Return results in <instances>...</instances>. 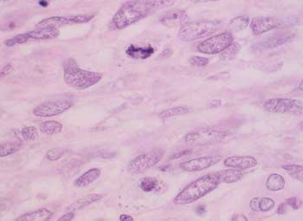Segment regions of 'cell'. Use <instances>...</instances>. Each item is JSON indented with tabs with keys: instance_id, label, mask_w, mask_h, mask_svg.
<instances>
[{
	"instance_id": "18",
	"label": "cell",
	"mask_w": 303,
	"mask_h": 221,
	"mask_svg": "<svg viewBox=\"0 0 303 221\" xmlns=\"http://www.w3.org/2000/svg\"><path fill=\"white\" fill-rule=\"evenodd\" d=\"M100 199H103V195L100 194H89L87 196L81 198V199H77L76 201L74 202L72 204H70L67 208H66V212H76V211L81 210L86 208L87 206L94 203V202L100 201Z\"/></svg>"
},
{
	"instance_id": "9",
	"label": "cell",
	"mask_w": 303,
	"mask_h": 221,
	"mask_svg": "<svg viewBox=\"0 0 303 221\" xmlns=\"http://www.w3.org/2000/svg\"><path fill=\"white\" fill-rule=\"evenodd\" d=\"M164 154L161 149H153L149 152L138 155L128 164V172L132 174H142L159 163Z\"/></svg>"
},
{
	"instance_id": "19",
	"label": "cell",
	"mask_w": 303,
	"mask_h": 221,
	"mask_svg": "<svg viewBox=\"0 0 303 221\" xmlns=\"http://www.w3.org/2000/svg\"><path fill=\"white\" fill-rule=\"evenodd\" d=\"M53 215L51 211L42 208L38 210L34 211L31 213H26L20 216L16 219L17 221H46L49 220Z\"/></svg>"
},
{
	"instance_id": "20",
	"label": "cell",
	"mask_w": 303,
	"mask_h": 221,
	"mask_svg": "<svg viewBox=\"0 0 303 221\" xmlns=\"http://www.w3.org/2000/svg\"><path fill=\"white\" fill-rule=\"evenodd\" d=\"M154 53V49L152 46L148 47H136L134 44H131L126 50V54L134 59H147L150 58Z\"/></svg>"
},
{
	"instance_id": "43",
	"label": "cell",
	"mask_w": 303,
	"mask_h": 221,
	"mask_svg": "<svg viewBox=\"0 0 303 221\" xmlns=\"http://www.w3.org/2000/svg\"><path fill=\"white\" fill-rule=\"evenodd\" d=\"M120 221H134V218L131 216L127 215V214H122L120 216Z\"/></svg>"
},
{
	"instance_id": "24",
	"label": "cell",
	"mask_w": 303,
	"mask_h": 221,
	"mask_svg": "<svg viewBox=\"0 0 303 221\" xmlns=\"http://www.w3.org/2000/svg\"><path fill=\"white\" fill-rule=\"evenodd\" d=\"M250 24V19L249 16H238L234 17L229 23V28L231 31H240L245 30Z\"/></svg>"
},
{
	"instance_id": "15",
	"label": "cell",
	"mask_w": 303,
	"mask_h": 221,
	"mask_svg": "<svg viewBox=\"0 0 303 221\" xmlns=\"http://www.w3.org/2000/svg\"><path fill=\"white\" fill-rule=\"evenodd\" d=\"M225 166L227 168L245 170L257 166V160L252 156H231L224 160Z\"/></svg>"
},
{
	"instance_id": "22",
	"label": "cell",
	"mask_w": 303,
	"mask_h": 221,
	"mask_svg": "<svg viewBox=\"0 0 303 221\" xmlns=\"http://www.w3.org/2000/svg\"><path fill=\"white\" fill-rule=\"evenodd\" d=\"M285 185H286V182H285V180H284V177L281 176V174H270V176L268 177L267 180H266V188L269 190L272 191V192L282 190L285 188Z\"/></svg>"
},
{
	"instance_id": "2",
	"label": "cell",
	"mask_w": 303,
	"mask_h": 221,
	"mask_svg": "<svg viewBox=\"0 0 303 221\" xmlns=\"http://www.w3.org/2000/svg\"><path fill=\"white\" fill-rule=\"evenodd\" d=\"M220 180L217 174H206L190 183L175 197L176 205L191 204L206 196L219 186Z\"/></svg>"
},
{
	"instance_id": "41",
	"label": "cell",
	"mask_w": 303,
	"mask_h": 221,
	"mask_svg": "<svg viewBox=\"0 0 303 221\" xmlns=\"http://www.w3.org/2000/svg\"><path fill=\"white\" fill-rule=\"evenodd\" d=\"M191 3H207V2H216L221 0H188Z\"/></svg>"
},
{
	"instance_id": "29",
	"label": "cell",
	"mask_w": 303,
	"mask_h": 221,
	"mask_svg": "<svg viewBox=\"0 0 303 221\" xmlns=\"http://www.w3.org/2000/svg\"><path fill=\"white\" fill-rule=\"evenodd\" d=\"M21 149V145L18 143H7L1 144L0 146V157H5L8 155H13L15 153L19 151Z\"/></svg>"
},
{
	"instance_id": "36",
	"label": "cell",
	"mask_w": 303,
	"mask_h": 221,
	"mask_svg": "<svg viewBox=\"0 0 303 221\" xmlns=\"http://www.w3.org/2000/svg\"><path fill=\"white\" fill-rule=\"evenodd\" d=\"M259 201H260V199H259V198H253V199L250 200V208H251L252 210L255 211V212H258V211H260V209H259Z\"/></svg>"
},
{
	"instance_id": "3",
	"label": "cell",
	"mask_w": 303,
	"mask_h": 221,
	"mask_svg": "<svg viewBox=\"0 0 303 221\" xmlns=\"http://www.w3.org/2000/svg\"><path fill=\"white\" fill-rule=\"evenodd\" d=\"M64 83L77 90L90 88L99 83L103 78L100 73L79 68L72 58L64 62Z\"/></svg>"
},
{
	"instance_id": "37",
	"label": "cell",
	"mask_w": 303,
	"mask_h": 221,
	"mask_svg": "<svg viewBox=\"0 0 303 221\" xmlns=\"http://www.w3.org/2000/svg\"><path fill=\"white\" fill-rule=\"evenodd\" d=\"M11 70H12V65L11 64H7L1 70V78H5L6 76H8L11 73Z\"/></svg>"
},
{
	"instance_id": "40",
	"label": "cell",
	"mask_w": 303,
	"mask_h": 221,
	"mask_svg": "<svg viewBox=\"0 0 303 221\" xmlns=\"http://www.w3.org/2000/svg\"><path fill=\"white\" fill-rule=\"evenodd\" d=\"M190 152H191L190 150H185L183 152L178 153V154H175V155H173V156L171 157V159H178V158H180L182 157V156L188 155Z\"/></svg>"
},
{
	"instance_id": "46",
	"label": "cell",
	"mask_w": 303,
	"mask_h": 221,
	"mask_svg": "<svg viewBox=\"0 0 303 221\" xmlns=\"http://www.w3.org/2000/svg\"><path fill=\"white\" fill-rule=\"evenodd\" d=\"M297 88L298 89H300V90L303 91V80L300 81V83H298Z\"/></svg>"
},
{
	"instance_id": "47",
	"label": "cell",
	"mask_w": 303,
	"mask_h": 221,
	"mask_svg": "<svg viewBox=\"0 0 303 221\" xmlns=\"http://www.w3.org/2000/svg\"><path fill=\"white\" fill-rule=\"evenodd\" d=\"M299 127H300V130H303V122H300Z\"/></svg>"
},
{
	"instance_id": "44",
	"label": "cell",
	"mask_w": 303,
	"mask_h": 221,
	"mask_svg": "<svg viewBox=\"0 0 303 221\" xmlns=\"http://www.w3.org/2000/svg\"><path fill=\"white\" fill-rule=\"evenodd\" d=\"M243 219H245V220H248V218H245V216L244 215L237 216V217H235V218H232V220H243Z\"/></svg>"
},
{
	"instance_id": "25",
	"label": "cell",
	"mask_w": 303,
	"mask_h": 221,
	"mask_svg": "<svg viewBox=\"0 0 303 221\" xmlns=\"http://www.w3.org/2000/svg\"><path fill=\"white\" fill-rule=\"evenodd\" d=\"M146 1L152 12L173 7L177 3V0H146Z\"/></svg>"
},
{
	"instance_id": "33",
	"label": "cell",
	"mask_w": 303,
	"mask_h": 221,
	"mask_svg": "<svg viewBox=\"0 0 303 221\" xmlns=\"http://www.w3.org/2000/svg\"><path fill=\"white\" fill-rule=\"evenodd\" d=\"M275 202L270 198H264L259 201V209L262 212H267L275 208Z\"/></svg>"
},
{
	"instance_id": "26",
	"label": "cell",
	"mask_w": 303,
	"mask_h": 221,
	"mask_svg": "<svg viewBox=\"0 0 303 221\" xmlns=\"http://www.w3.org/2000/svg\"><path fill=\"white\" fill-rule=\"evenodd\" d=\"M282 169L289 174L290 176L294 178L295 180H299L300 182H303V167L300 165H284L282 166Z\"/></svg>"
},
{
	"instance_id": "17",
	"label": "cell",
	"mask_w": 303,
	"mask_h": 221,
	"mask_svg": "<svg viewBox=\"0 0 303 221\" xmlns=\"http://www.w3.org/2000/svg\"><path fill=\"white\" fill-rule=\"evenodd\" d=\"M100 170L99 169H89V171L85 172L81 176L78 177L75 180L74 185L75 188H83L90 185L93 182H95L100 177Z\"/></svg>"
},
{
	"instance_id": "5",
	"label": "cell",
	"mask_w": 303,
	"mask_h": 221,
	"mask_svg": "<svg viewBox=\"0 0 303 221\" xmlns=\"http://www.w3.org/2000/svg\"><path fill=\"white\" fill-rule=\"evenodd\" d=\"M227 136L228 134L225 131L206 127L188 133L185 136V141L192 146H209L219 143Z\"/></svg>"
},
{
	"instance_id": "27",
	"label": "cell",
	"mask_w": 303,
	"mask_h": 221,
	"mask_svg": "<svg viewBox=\"0 0 303 221\" xmlns=\"http://www.w3.org/2000/svg\"><path fill=\"white\" fill-rule=\"evenodd\" d=\"M189 108L187 107H174V108H167L166 110L162 111L161 113L159 114V117L161 119H167L173 116H181V115H185V114L189 113Z\"/></svg>"
},
{
	"instance_id": "28",
	"label": "cell",
	"mask_w": 303,
	"mask_h": 221,
	"mask_svg": "<svg viewBox=\"0 0 303 221\" xmlns=\"http://www.w3.org/2000/svg\"><path fill=\"white\" fill-rule=\"evenodd\" d=\"M158 186H159L158 180H156L155 178H153V177H145L142 179L140 182H139V188H142V190L144 191L146 193L153 192L157 189Z\"/></svg>"
},
{
	"instance_id": "7",
	"label": "cell",
	"mask_w": 303,
	"mask_h": 221,
	"mask_svg": "<svg viewBox=\"0 0 303 221\" xmlns=\"http://www.w3.org/2000/svg\"><path fill=\"white\" fill-rule=\"evenodd\" d=\"M264 108L272 114H288L303 116V102L292 98H272L264 103Z\"/></svg>"
},
{
	"instance_id": "14",
	"label": "cell",
	"mask_w": 303,
	"mask_h": 221,
	"mask_svg": "<svg viewBox=\"0 0 303 221\" xmlns=\"http://www.w3.org/2000/svg\"><path fill=\"white\" fill-rule=\"evenodd\" d=\"M189 20L187 11L183 10H174L168 11L159 17V22L167 27L183 26Z\"/></svg>"
},
{
	"instance_id": "32",
	"label": "cell",
	"mask_w": 303,
	"mask_h": 221,
	"mask_svg": "<svg viewBox=\"0 0 303 221\" xmlns=\"http://www.w3.org/2000/svg\"><path fill=\"white\" fill-rule=\"evenodd\" d=\"M64 153H65V150L64 149L55 148V149H51L48 151L46 157L50 161H55V160H59L64 155Z\"/></svg>"
},
{
	"instance_id": "34",
	"label": "cell",
	"mask_w": 303,
	"mask_h": 221,
	"mask_svg": "<svg viewBox=\"0 0 303 221\" xmlns=\"http://www.w3.org/2000/svg\"><path fill=\"white\" fill-rule=\"evenodd\" d=\"M188 62L192 65L197 67L206 66L209 64L208 58H203V57H197V56H192L188 59Z\"/></svg>"
},
{
	"instance_id": "11",
	"label": "cell",
	"mask_w": 303,
	"mask_h": 221,
	"mask_svg": "<svg viewBox=\"0 0 303 221\" xmlns=\"http://www.w3.org/2000/svg\"><path fill=\"white\" fill-rule=\"evenodd\" d=\"M72 102L69 100L62 99L49 101L34 108L33 115L37 117H52L59 116L70 109Z\"/></svg>"
},
{
	"instance_id": "42",
	"label": "cell",
	"mask_w": 303,
	"mask_h": 221,
	"mask_svg": "<svg viewBox=\"0 0 303 221\" xmlns=\"http://www.w3.org/2000/svg\"><path fill=\"white\" fill-rule=\"evenodd\" d=\"M285 213H286V206H285V204L280 205L278 209H277V213L280 215H282Z\"/></svg>"
},
{
	"instance_id": "45",
	"label": "cell",
	"mask_w": 303,
	"mask_h": 221,
	"mask_svg": "<svg viewBox=\"0 0 303 221\" xmlns=\"http://www.w3.org/2000/svg\"><path fill=\"white\" fill-rule=\"evenodd\" d=\"M206 210H205V208H204V207H200V206H199V207H197V213H198V214H202Z\"/></svg>"
},
{
	"instance_id": "1",
	"label": "cell",
	"mask_w": 303,
	"mask_h": 221,
	"mask_svg": "<svg viewBox=\"0 0 303 221\" xmlns=\"http://www.w3.org/2000/svg\"><path fill=\"white\" fill-rule=\"evenodd\" d=\"M151 13L153 12L146 0H131L124 4L114 14L110 26L117 30H123L148 17Z\"/></svg>"
},
{
	"instance_id": "39",
	"label": "cell",
	"mask_w": 303,
	"mask_h": 221,
	"mask_svg": "<svg viewBox=\"0 0 303 221\" xmlns=\"http://www.w3.org/2000/svg\"><path fill=\"white\" fill-rule=\"evenodd\" d=\"M172 54H173V50H171L170 49H166V50H163L161 54L159 55V58H169L170 56L172 55Z\"/></svg>"
},
{
	"instance_id": "10",
	"label": "cell",
	"mask_w": 303,
	"mask_h": 221,
	"mask_svg": "<svg viewBox=\"0 0 303 221\" xmlns=\"http://www.w3.org/2000/svg\"><path fill=\"white\" fill-rule=\"evenodd\" d=\"M95 17L94 14H83V15H70V16H62V17H50L37 23L36 28L47 27V26H54V27H61L64 25H77V24H84L88 23Z\"/></svg>"
},
{
	"instance_id": "12",
	"label": "cell",
	"mask_w": 303,
	"mask_h": 221,
	"mask_svg": "<svg viewBox=\"0 0 303 221\" xmlns=\"http://www.w3.org/2000/svg\"><path fill=\"white\" fill-rule=\"evenodd\" d=\"M222 160L221 155L197 157L180 164V169L186 172H198L214 166Z\"/></svg>"
},
{
	"instance_id": "23",
	"label": "cell",
	"mask_w": 303,
	"mask_h": 221,
	"mask_svg": "<svg viewBox=\"0 0 303 221\" xmlns=\"http://www.w3.org/2000/svg\"><path fill=\"white\" fill-rule=\"evenodd\" d=\"M39 130L43 134L52 136L61 132L63 130V125L56 121H47L40 124Z\"/></svg>"
},
{
	"instance_id": "35",
	"label": "cell",
	"mask_w": 303,
	"mask_h": 221,
	"mask_svg": "<svg viewBox=\"0 0 303 221\" xmlns=\"http://www.w3.org/2000/svg\"><path fill=\"white\" fill-rule=\"evenodd\" d=\"M286 204L289 206L290 208H293V209L297 210V209H299L301 207L302 202L300 201V199H298V198L293 197V198L287 199Z\"/></svg>"
},
{
	"instance_id": "4",
	"label": "cell",
	"mask_w": 303,
	"mask_h": 221,
	"mask_svg": "<svg viewBox=\"0 0 303 221\" xmlns=\"http://www.w3.org/2000/svg\"><path fill=\"white\" fill-rule=\"evenodd\" d=\"M223 23L218 20H201L195 22H187L181 26L178 31V38L181 41H196L219 31Z\"/></svg>"
},
{
	"instance_id": "48",
	"label": "cell",
	"mask_w": 303,
	"mask_h": 221,
	"mask_svg": "<svg viewBox=\"0 0 303 221\" xmlns=\"http://www.w3.org/2000/svg\"><path fill=\"white\" fill-rule=\"evenodd\" d=\"M2 2H6V1H10V0H1Z\"/></svg>"
},
{
	"instance_id": "21",
	"label": "cell",
	"mask_w": 303,
	"mask_h": 221,
	"mask_svg": "<svg viewBox=\"0 0 303 221\" xmlns=\"http://www.w3.org/2000/svg\"><path fill=\"white\" fill-rule=\"evenodd\" d=\"M217 178L219 179L220 182L223 183H235L239 181L244 176V174L240 170H236V169H226L222 171L216 173Z\"/></svg>"
},
{
	"instance_id": "8",
	"label": "cell",
	"mask_w": 303,
	"mask_h": 221,
	"mask_svg": "<svg viewBox=\"0 0 303 221\" xmlns=\"http://www.w3.org/2000/svg\"><path fill=\"white\" fill-rule=\"evenodd\" d=\"M234 43V36L231 31L217 34L197 44V51L206 55L219 54L228 49Z\"/></svg>"
},
{
	"instance_id": "6",
	"label": "cell",
	"mask_w": 303,
	"mask_h": 221,
	"mask_svg": "<svg viewBox=\"0 0 303 221\" xmlns=\"http://www.w3.org/2000/svg\"><path fill=\"white\" fill-rule=\"evenodd\" d=\"M60 35V31L54 26L36 28V30L27 33L19 34L12 39L5 41V44L8 47H13L19 44H26L29 42L46 41L55 39Z\"/></svg>"
},
{
	"instance_id": "38",
	"label": "cell",
	"mask_w": 303,
	"mask_h": 221,
	"mask_svg": "<svg viewBox=\"0 0 303 221\" xmlns=\"http://www.w3.org/2000/svg\"><path fill=\"white\" fill-rule=\"evenodd\" d=\"M75 217V213L74 212H67L66 214L62 216L61 218H58V221H67L71 220Z\"/></svg>"
},
{
	"instance_id": "16",
	"label": "cell",
	"mask_w": 303,
	"mask_h": 221,
	"mask_svg": "<svg viewBox=\"0 0 303 221\" xmlns=\"http://www.w3.org/2000/svg\"><path fill=\"white\" fill-rule=\"evenodd\" d=\"M294 35L291 33H284L280 34L277 36H273L270 39H268L267 40H265V42H261L260 44L256 45V47L257 49H272V48L277 47L279 45L288 43L292 39Z\"/></svg>"
},
{
	"instance_id": "31",
	"label": "cell",
	"mask_w": 303,
	"mask_h": 221,
	"mask_svg": "<svg viewBox=\"0 0 303 221\" xmlns=\"http://www.w3.org/2000/svg\"><path fill=\"white\" fill-rule=\"evenodd\" d=\"M21 136L25 141H34L37 138V130L35 127H25L21 130Z\"/></svg>"
},
{
	"instance_id": "30",
	"label": "cell",
	"mask_w": 303,
	"mask_h": 221,
	"mask_svg": "<svg viewBox=\"0 0 303 221\" xmlns=\"http://www.w3.org/2000/svg\"><path fill=\"white\" fill-rule=\"evenodd\" d=\"M241 46L239 44L233 43L228 49H226L224 52L221 53V58L228 60L235 58L237 55V53L239 52Z\"/></svg>"
},
{
	"instance_id": "13",
	"label": "cell",
	"mask_w": 303,
	"mask_h": 221,
	"mask_svg": "<svg viewBox=\"0 0 303 221\" xmlns=\"http://www.w3.org/2000/svg\"><path fill=\"white\" fill-rule=\"evenodd\" d=\"M281 20L274 17H256L250 21V29L256 36L266 33L281 26Z\"/></svg>"
}]
</instances>
